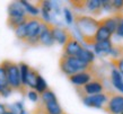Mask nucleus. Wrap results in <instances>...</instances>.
I'll list each match as a JSON object with an SVG mask.
<instances>
[{"label": "nucleus", "mask_w": 123, "mask_h": 114, "mask_svg": "<svg viewBox=\"0 0 123 114\" xmlns=\"http://www.w3.org/2000/svg\"><path fill=\"white\" fill-rule=\"evenodd\" d=\"M74 20H75L76 27H77L84 43L87 45L95 46V44L97 43L95 40V34L99 27L98 20H96L92 16L81 15V14H75Z\"/></svg>", "instance_id": "f257e3e1"}, {"label": "nucleus", "mask_w": 123, "mask_h": 114, "mask_svg": "<svg viewBox=\"0 0 123 114\" xmlns=\"http://www.w3.org/2000/svg\"><path fill=\"white\" fill-rule=\"evenodd\" d=\"M4 67V69L7 72L8 77V82L9 86L11 87L12 90L19 92L23 95L27 94V86L23 85L22 82V77H20V69H19V64L12 62L10 60H5L0 63Z\"/></svg>", "instance_id": "f03ea898"}, {"label": "nucleus", "mask_w": 123, "mask_h": 114, "mask_svg": "<svg viewBox=\"0 0 123 114\" xmlns=\"http://www.w3.org/2000/svg\"><path fill=\"white\" fill-rule=\"evenodd\" d=\"M92 64L84 62L80 59H78L77 57H68V55H64V54H62V57L59 60L60 69H61V71L64 75H67L68 77L77 74L79 71L87 70Z\"/></svg>", "instance_id": "7ed1b4c3"}, {"label": "nucleus", "mask_w": 123, "mask_h": 114, "mask_svg": "<svg viewBox=\"0 0 123 114\" xmlns=\"http://www.w3.org/2000/svg\"><path fill=\"white\" fill-rule=\"evenodd\" d=\"M76 90H77V93L82 99L87 97V96L96 95V94H101V93L106 92L104 81H103V78L101 76L95 77L93 80L89 81L88 84H86L85 86H76Z\"/></svg>", "instance_id": "20e7f679"}, {"label": "nucleus", "mask_w": 123, "mask_h": 114, "mask_svg": "<svg viewBox=\"0 0 123 114\" xmlns=\"http://www.w3.org/2000/svg\"><path fill=\"white\" fill-rule=\"evenodd\" d=\"M97 76H99V75L97 74V71L95 70L94 63H93L87 70L79 71V72L72 75V76H69L68 79H69V81L71 84L76 85V86H85L86 84H88L89 81H92Z\"/></svg>", "instance_id": "39448f33"}, {"label": "nucleus", "mask_w": 123, "mask_h": 114, "mask_svg": "<svg viewBox=\"0 0 123 114\" xmlns=\"http://www.w3.org/2000/svg\"><path fill=\"white\" fill-rule=\"evenodd\" d=\"M102 110L107 114H121L123 112V95L113 93Z\"/></svg>", "instance_id": "423d86ee"}, {"label": "nucleus", "mask_w": 123, "mask_h": 114, "mask_svg": "<svg viewBox=\"0 0 123 114\" xmlns=\"http://www.w3.org/2000/svg\"><path fill=\"white\" fill-rule=\"evenodd\" d=\"M113 94V92L111 90H106L104 93L101 94H96V95H92V96H87L82 99V102L85 105L89 107H96V108H102L105 104L107 103V101L110 99L111 95Z\"/></svg>", "instance_id": "0eeeda50"}, {"label": "nucleus", "mask_w": 123, "mask_h": 114, "mask_svg": "<svg viewBox=\"0 0 123 114\" xmlns=\"http://www.w3.org/2000/svg\"><path fill=\"white\" fill-rule=\"evenodd\" d=\"M55 25L50 22H43L42 25V31L40 34V45L43 46H51L54 43V38H53V30H54Z\"/></svg>", "instance_id": "6e6552de"}, {"label": "nucleus", "mask_w": 123, "mask_h": 114, "mask_svg": "<svg viewBox=\"0 0 123 114\" xmlns=\"http://www.w3.org/2000/svg\"><path fill=\"white\" fill-rule=\"evenodd\" d=\"M82 50L81 44L78 42V40L75 37V35L71 33L66 44L63 45V54L68 57H77L78 53Z\"/></svg>", "instance_id": "1a4fd4ad"}, {"label": "nucleus", "mask_w": 123, "mask_h": 114, "mask_svg": "<svg viewBox=\"0 0 123 114\" xmlns=\"http://www.w3.org/2000/svg\"><path fill=\"white\" fill-rule=\"evenodd\" d=\"M70 34L71 32L69 30H67V28H61V27L55 26L54 30H53V38L58 43L64 45L66 42L68 41V38H69V36H70Z\"/></svg>", "instance_id": "9d476101"}, {"label": "nucleus", "mask_w": 123, "mask_h": 114, "mask_svg": "<svg viewBox=\"0 0 123 114\" xmlns=\"http://www.w3.org/2000/svg\"><path fill=\"white\" fill-rule=\"evenodd\" d=\"M98 23H99V26H104V27H106V28H107L112 34L116 33L117 25H119V20H117L113 15L102 18L101 20H98Z\"/></svg>", "instance_id": "9b49d317"}, {"label": "nucleus", "mask_w": 123, "mask_h": 114, "mask_svg": "<svg viewBox=\"0 0 123 114\" xmlns=\"http://www.w3.org/2000/svg\"><path fill=\"white\" fill-rule=\"evenodd\" d=\"M8 14H9V17H22L26 15V10H25V7L20 4V1L12 2L8 7Z\"/></svg>", "instance_id": "f8f14e48"}, {"label": "nucleus", "mask_w": 123, "mask_h": 114, "mask_svg": "<svg viewBox=\"0 0 123 114\" xmlns=\"http://www.w3.org/2000/svg\"><path fill=\"white\" fill-rule=\"evenodd\" d=\"M113 48V43L112 41H104V42H97L94 49L95 52L98 54H103V55H107L111 53V50Z\"/></svg>", "instance_id": "ddd939ff"}, {"label": "nucleus", "mask_w": 123, "mask_h": 114, "mask_svg": "<svg viewBox=\"0 0 123 114\" xmlns=\"http://www.w3.org/2000/svg\"><path fill=\"white\" fill-rule=\"evenodd\" d=\"M27 19H28V14H26L25 16H22V17H9L8 16L7 18V25L10 27L11 30H17L19 26L24 25L27 23Z\"/></svg>", "instance_id": "4468645a"}, {"label": "nucleus", "mask_w": 123, "mask_h": 114, "mask_svg": "<svg viewBox=\"0 0 123 114\" xmlns=\"http://www.w3.org/2000/svg\"><path fill=\"white\" fill-rule=\"evenodd\" d=\"M86 9L89 11L93 16L101 15L102 10H103V7H102V1H99V0H89V1H87Z\"/></svg>", "instance_id": "2eb2a0df"}, {"label": "nucleus", "mask_w": 123, "mask_h": 114, "mask_svg": "<svg viewBox=\"0 0 123 114\" xmlns=\"http://www.w3.org/2000/svg\"><path fill=\"white\" fill-rule=\"evenodd\" d=\"M113 34L110 31L104 27V26H99L97 30L96 34H95V40L96 42H104V41H110Z\"/></svg>", "instance_id": "dca6fc26"}, {"label": "nucleus", "mask_w": 123, "mask_h": 114, "mask_svg": "<svg viewBox=\"0 0 123 114\" xmlns=\"http://www.w3.org/2000/svg\"><path fill=\"white\" fill-rule=\"evenodd\" d=\"M111 80H112L113 86L115 87L119 92H121L123 94V79L122 76L116 69L112 70V74H111Z\"/></svg>", "instance_id": "f3484780"}, {"label": "nucleus", "mask_w": 123, "mask_h": 114, "mask_svg": "<svg viewBox=\"0 0 123 114\" xmlns=\"http://www.w3.org/2000/svg\"><path fill=\"white\" fill-rule=\"evenodd\" d=\"M77 58L80 59L81 61H84V62L88 63V64H92V63H94V60H95V54L90 50H87V49L82 48V50L77 55Z\"/></svg>", "instance_id": "a211bd4d"}, {"label": "nucleus", "mask_w": 123, "mask_h": 114, "mask_svg": "<svg viewBox=\"0 0 123 114\" xmlns=\"http://www.w3.org/2000/svg\"><path fill=\"white\" fill-rule=\"evenodd\" d=\"M46 110L50 114H63V110L61 108L60 104L58 103V99L56 101H52V102H48V103H44Z\"/></svg>", "instance_id": "6ab92c4d"}, {"label": "nucleus", "mask_w": 123, "mask_h": 114, "mask_svg": "<svg viewBox=\"0 0 123 114\" xmlns=\"http://www.w3.org/2000/svg\"><path fill=\"white\" fill-rule=\"evenodd\" d=\"M38 76H40V75H38L37 71L31 67L30 72H28V76H27V82H26L27 86L31 87L32 89H35V87H36V81H37Z\"/></svg>", "instance_id": "aec40b11"}, {"label": "nucleus", "mask_w": 123, "mask_h": 114, "mask_svg": "<svg viewBox=\"0 0 123 114\" xmlns=\"http://www.w3.org/2000/svg\"><path fill=\"white\" fill-rule=\"evenodd\" d=\"M19 69H20V77H22V82L23 85L27 86V76H28V72H30L31 67L28 64H26L25 62H19Z\"/></svg>", "instance_id": "412c9836"}, {"label": "nucleus", "mask_w": 123, "mask_h": 114, "mask_svg": "<svg viewBox=\"0 0 123 114\" xmlns=\"http://www.w3.org/2000/svg\"><path fill=\"white\" fill-rule=\"evenodd\" d=\"M8 87H10V86H9V82H8L7 72L4 69V67L0 64V88L2 90V89L8 88Z\"/></svg>", "instance_id": "4be33fe9"}, {"label": "nucleus", "mask_w": 123, "mask_h": 114, "mask_svg": "<svg viewBox=\"0 0 123 114\" xmlns=\"http://www.w3.org/2000/svg\"><path fill=\"white\" fill-rule=\"evenodd\" d=\"M46 89H49V87H48V85H46V82H45V80L43 79L42 76H38L37 81H36V87H35V90H36L40 95H42Z\"/></svg>", "instance_id": "5701e85b"}, {"label": "nucleus", "mask_w": 123, "mask_h": 114, "mask_svg": "<svg viewBox=\"0 0 123 114\" xmlns=\"http://www.w3.org/2000/svg\"><path fill=\"white\" fill-rule=\"evenodd\" d=\"M41 98H42V102H43V103H48V102L56 101V97H55V95H54V93H53L50 88L46 89V90L42 94Z\"/></svg>", "instance_id": "b1692460"}, {"label": "nucleus", "mask_w": 123, "mask_h": 114, "mask_svg": "<svg viewBox=\"0 0 123 114\" xmlns=\"http://www.w3.org/2000/svg\"><path fill=\"white\" fill-rule=\"evenodd\" d=\"M20 4L26 8L30 15H32V16H37L38 15V8L36 7V6H33V5L28 4L27 1H24V0H23V1H20Z\"/></svg>", "instance_id": "393cba45"}, {"label": "nucleus", "mask_w": 123, "mask_h": 114, "mask_svg": "<svg viewBox=\"0 0 123 114\" xmlns=\"http://www.w3.org/2000/svg\"><path fill=\"white\" fill-rule=\"evenodd\" d=\"M110 62H111L112 66H114V68L119 71L120 74L123 75V57H121L119 59H112L111 58Z\"/></svg>", "instance_id": "a878e982"}, {"label": "nucleus", "mask_w": 123, "mask_h": 114, "mask_svg": "<svg viewBox=\"0 0 123 114\" xmlns=\"http://www.w3.org/2000/svg\"><path fill=\"white\" fill-rule=\"evenodd\" d=\"M15 32V35L17 36V38H19L20 41H23L25 37H26V24L19 26L17 30L14 31Z\"/></svg>", "instance_id": "bb28decb"}, {"label": "nucleus", "mask_w": 123, "mask_h": 114, "mask_svg": "<svg viewBox=\"0 0 123 114\" xmlns=\"http://www.w3.org/2000/svg\"><path fill=\"white\" fill-rule=\"evenodd\" d=\"M70 4L72 5V7L77 8V9H86L87 1H85V0H74V1H70Z\"/></svg>", "instance_id": "cd10ccee"}, {"label": "nucleus", "mask_w": 123, "mask_h": 114, "mask_svg": "<svg viewBox=\"0 0 123 114\" xmlns=\"http://www.w3.org/2000/svg\"><path fill=\"white\" fill-rule=\"evenodd\" d=\"M113 9L115 13H122L123 10V0H113L112 1Z\"/></svg>", "instance_id": "c85d7f7f"}, {"label": "nucleus", "mask_w": 123, "mask_h": 114, "mask_svg": "<svg viewBox=\"0 0 123 114\" xmlns=\"http://www.w3.org/2000/svg\"><path fill=\"white\" fill-rule=\"evenodd\" d=\"M63 13H64V18H66V22H67L68 24H71L72 20H74V16H72V14L70 13V10L67 9V8H64Z\"/></svg>", "instance_id": "c756f323"}, {"label": "nucleus", "mask_w": 123, "mask_h": 114, "mask_svg": "<svg viewBox=\"0 0 123 114\" xmlns=\"http://www.w3.org/2000/svg\"><path fill=\"white\" fill-rule=\"evenodd\" d=\"M102 7H103V10H106V11L114 10L112 6V1H106V0L102 1Z\"/></svg>", "instance_id": "7c9ffc66"}, {"label": "nucleus", "mask_w": 123, "mask_h": 114, "mask_svg": "<svg viewBox=\"0 0 123 114\" xmlns=\"http://www.w3.org/2000/svg\"><path fill=\"white\" fill-rule=\"evenodd\" d=\"M38 93L36 92V90H31L27 95H28V98L32 101V102H34V103H36V102H38Z\"/></svg>", "instance_id": "2f4dec72"}, {"label": "nucleus", "mask_w": 123, "mask_h": 114, "mask_svg": "<svg viewBox=\"0 0 123 114\" xmlns=\"http://www.w3.org/2000/svg\"><path fill=\"white\" fill-rule=\"evenodd\" d=\"M116 34H117L120 37H123V22L122 20H119V25H117Z\"/></svg>", "instance_id": "473e14b6"}, {"label": "nucleus", "mask_w": 123, "mask_h": 114, "mask_svg": "<svg viewBox=\"0 0 123 114\" xmlns=\"http://www.w3.org/2000/svg\"><path fill=\"white\" fill-rule=\"evenodd\" d=\"M6 106H7V111H6L5 114H18L17 111H16L12 106H9V105H6Z\"/></svg>", "instance_id": "72a5a7b5"}, {"label": "nucleus", "mask_w": 123, "mask_h": 114, "mask_svg": "<svg viewBox=\"0 0 123 114\" xmlns=\"http://www.w3.org/2000/svg\"><path fill=\"white\" fill-rule=\"evenodd\" d=\"M7 111V106L5 104H1L0 103V114H5Z\"/></svg>", "instance_id": "f704fd0d"}, {"label": "nucleus", "mask_w": 123, "mask_h": 114, "mask_svg": "<svg viewBox=\"0 0 123 114\" xmlns=\"http://www.w3.org/2000/svg\"><path fill=\"white\" fill-rule=\"evenodd\" d=\"M15 106L19 110V112H20L22 110H24V108H23V104L20 103V102H17V103H15Z\"/></svg>", "instance_id": "c9c22d12"}, {"label": "nucleus", "mask_w": 123, "mask_h": 114, "mask_svg": "<svg viewBox=\"0 0 123 114\" xmlns=\"http://www.w3.org/2000/svg\"><path fill=\"white\" fill-rule=\"evenodd\" d=\"M19 114H26V113H25V111H24V110H22L20 112H19Z\"/></svg>", "instance_id": "e433bc0d"}, {"label": "nucleus", "mask_w": 123, "mask_h": 114, "mask_svg": "<svg viewBox=\"0 0 123 114\" xmlns=\"http://www.w3.org/2000/svg\"><path fill=\"white\" fill-rule=\"evenodd\" d=\"M121 114H123V112H122V113H121Z\"/></svg>", "instance_id": "4c0bfd02"}]
</instances>
